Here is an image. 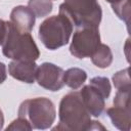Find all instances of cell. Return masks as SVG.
I'll return each mask as SVG.
<instances>
[{
  "label": "cell",
  "instance_id": "1",
  "mask_svg": "<svg viewBox=\"0 0 131 131\" xmlns=\"http://www.w3.org/2000/svg\"><path fill=\"white\" fill-rule=\"evenodd\" d=\"M91 115L83 103L80 92L72 91L66 94L60 102L58 110L59 123L53 130L62 131H83L89 130Z\"/></svg>",
  "mask_w": 131,
  "mask_h": 131
},
{
  "label": "cell",
  "instance_id": "2",
  "mask_svg": "<svg viewBox=\"0 0 131 131\" xmlns=\"http://www.w3.org/2000/svg\"><path fill=\"white\" fill-rule=\"evenodd\" d=\"M59 13L66 15L76 29L98 28L102 10L97 0H64L59 5Z\"/></svg>",
  "mask_w": 131,
  "mask_h": 131
},
{
  "label": "cell",
  "instance_id": "3",
  "mask_svg": "<svg viewBox=\"0 0 131 131\" xmlns=\"http://www.w3.org/2000/svg\"><path fill=\"white\" fill-rule=\"evenodd\" d=\"M2 53L13 60L35 61L40 56V51L31 33L19 32L11 21H8V31L3 42Z\"/></svg>",
  "mask_w": 131,
  "mask_h": 131
},
{
  "label": "cell",
  "instance_id": "4",
  "mask_svg": "<svg viewBox=\"0 0 131 131\" xmlns=\"http://www.w3.org/2000/svg\"><path fill=\"white\" fill-rule=\"evenodd\" d=\"M18 117L29 121L33 129L45 130L52 126L56 117L54 103L46 97H36L23 101L18 107Z\"/></svg>",
  "mask_w": 131,
  "mask_h": 131
},
{
  "label": "cell",
  "instance_id": "5",
  "mask_svg": "<svg viewBox=\"0 0 131 131\" xmlns=\"http://www.w3.org/2000/svg\"><path fill=\"white\" fill-rule=\"evenodd\" d=\"M73 24L63 14L46 18L39 27V39L49 50H56L70 41L73 32Z\"/></svg>",
  "mask_w": 131,
  "mask_h": 131
},
{
  "label": "cell",
  "instance_id": "6",
  "mask_svg": "<svg viewBox=\"0 0 131 131\" xmlns=\"http://www.w3.org/2000/svg\"><path fill=\"white\" fill-rule=\"evenodd\" d=\"M99 44L100 34L98 28H78L72 38L70 52L73 56L80 59L90 57Z\"/></svg>",
  "mask_w": 131,
  "mask_h": 131
},
{
  "label": "cell",
  "instance_id": "7",
  "mask_svg": "<svg viewBox=\"0 0 131 131\" xmlns=\"http://www.w3.org/2000/svg\"><path fill=\"white\" fill-rule=\"evenodd\" d=\"M64 71L51 62H43L37 69L36 80L44 89L50 91H58L64 86Z\"/></svg>",
  "mask_w": 131,
  "mask_h": 131
},
{
  "label": "cell",
  "instance_id": "8",
  "mask_svg": "<svg viewBox=\"0 0 131 131\" xmlns=\"http://www.w3.org/2000/svg\"><path fill=\"white\" fill-rule=\"evenodd\" d=\"M83 103L89 114L93 117H99L105 107V96L96 87L91 84L85 85L80 90Z\"/></svg>",
  "mask_w": 131,
  "mask_h": 131
},
{
  "label": "cell",
  "instance_id": "9",
  "mask_svg": "<svg viewBox=\"0 0 131 131\" xmlns=\"http://www.w3.org/2000/svg\"><path fill=\"white\" fill-rule=\"evenodd\" d=\"M38 66L35 61L29 60H13L8 64L9 75L21 82L32 84L36 80Z\"/></svg>",
  "mask_w": 131,
  "mask_h": 131
},
{
  "label": "cell",
  "instance_id": "10",
  "mask_svg": "<svg viewBox=\"0 0 131 131\" xmlns=\"http://www.w3.org/2000/svg\"><path fill=\"white\" fill-rule=\"evenodd\" d=\"M36 16L28 6H15L10 12L11 24L21 33H30L35 25Z\"/></svg>",
  "mask_w": 131,
  "mask_h": 131
},
{
  "label": "cell",
  "instance_id": "11",
  "mask_svg": "<svg viewBox=\"0 0 131 131\" xmlns=\"http://www.w3.org/2000/svg\"><path fill=\"white\" fill-rule=\"evenodd\" d=\"M130 104L117 105L106 110V115L110 117L113 125L122 131H129L131 128V117H130Z\"/></svg>",
  "mask_w": 131,
  "mask_h": 131
},
{
  "label": "cell",
  "instance_id": "12",
  "mask_svg": "<svg viewBox=\"0 0 131 131\" xmlns=\"http://www.w3.org/2000/svg\"><path fill=\"white\" fill-rule=\"evenodd\" d=\"M87 79V73L80 68H71L67 70L63 74V82L64 85L70 88L77 90L85 83Z\"/></svg>",
  "mask_w": 131,
  "mask_h": 131
},
{
  "label": "cell",
  "instance_id": "13",
  "mask_svg": "<svg viewBox=\"0 0 131 131\" xmlns=\"http://www.w3.org/2000/svg\"><path fill=\"white\" fill-rule=\"evenodd\" d=\"M91 61L97 68L105 69L111 66L113 62V53L111 48L106 44L100 43L99 46L95 49V51L91 54Z\"/></svg>",
  "mask_w": 131,
  "mask_h": 131
},
{
  "label": "cell",
  "instance_id": "14",
  "mask_svg": "<svg viewBox=\"0 0 131 131\" xmlns=\"http://www.w3.org/2000/svg\"><path fill=\"white\" fill-rule=\"evenodd\" d=\"M28 7L36 17H44L52 11L53 4L51 0H29Z\"/></svg>",
  "mask_w": 131,
  "mask_h": 131
},
{
  "label": "cell",
  "instance_id": "15",
  "mask_svg": "<svg viewBox=\"0 0 131 131\" xmlns=\"http://www.w3.org/2000/svg\"><path fill=\"white\" fill-rule=\"evenodd\" d=\"M111 5L117 16L120 19L124 20L126 25H129V18H130L129 0H116L115 2L111 3Z\"/></svg>",
  "mask_w": 131,
  "mask_h": 131
},
{
  "label": "cell",
  "instance_id": "16",
  "mask_svg": "<svg viewBox=\"0 0 131 131\" xmlns=\"http://www.w3.org/2000/svg\"><path fill=\"white\" fill-rule=\"evenodd\" d=\"M113 83L117 90H126L130 89V76L129 68L117 72L113 76Z\"/></svg>",
  "mask_w": 131,
  "mask_h": 131
},
{
  "label": "cell",
  "instance_id": "17",
  "mask_svg": "<svg viewBox=\"0 0 131 131\" xmlns=\"http://www.w3.org/2000/svg\"><path fill=\"white\" fill-rule=\"evenodd\" d=\"M91 85H93L94 87H96L100 92H102V94L105 96V98L107 99L110 94H111V90H112V86L110 83V80L106 77H94L90 80Z\"/></svg>",
  "mask_w": 131,
  "mask_h": 131
},
{
  "label": "cell",
  "instance_id": "18",
  "mask_svg": "<svg viewBox=\"0 0 131 131\" xmlns=\"http://www.w3.org/2000/svg\"><path fill=\"white\" fill-rule=\"evenodd\" d=\"M33 127L31 126V124L29 123L28 120H26L25 118L18 117L17 119H15L14 121H12L10 123V125L7 126L6 130H32Z\"/></svg>",
  "mask_w": 131,
  "mask_h": 131
},
{
  "label": "cell",
  "instance_id": "19",
  "mask_svg": "<svg viewBox=\"0 0 131 131\" xmlns=\"http://www.w3.org/2000/svg\"><path fill=\"white\" fill-rule=\"evenodd\" d=\"M7 31H8V21H5L0 18V45L3 44L7 35Z\"/></svg>",
  "mask_w": 131,
  "mask_h": 131
},
{
  "label": "cell",
  "instance_id": "20",
  "mask_svg": "<svg viewBox=\"0 0 131 131\" xmlns=\"http://www.w3.org/2000/svg\"><path fill=\"white\" fill-rule=\"evenodd\" d=\"M7 78V74H6V66L5 63L0 61V84H2Z\"/></svg>",
  "mask_w": 131,
  "mask_h": 131
},
{
  "label": "cell",
  "instance_id": "21",
  "mask_svg": "<svg viewBox=\"0 0 131 131\" xmlns=\"http://www.w3.org/2000/svg\"><path fill=\"white\" fill-rule=\"evenodd\" d=\"M96 129H102V130H104V127L102 125H100V123L97 122V121H91L90 126H89V130H96Z\"/></svg>",
  "mask_w": 131,
  "mask_h": 131
},
{
  "label": "cell",
  "instance_id": "22",
  "mask_svg": "<svg viewBox=\"0 0 131 131\" xmlns=\"http://www.w3.org/2000/svg\"><path fill=\"white\" fill-rule=\"evenodd\" d=\"M3 124H4V116H3V113H2V111L0 108V130H2Z\"/></svg>",
  "mask_w": 131,
  "mask_h": 131
},
{
  "label": "cell",
  "instance_id": "23",
  "mask_svg": "<svg viewBox=\"0 0 131 131\" xmlns=\"http://www.w3.org/2000/svg\"><path fill=\"white\" fill-rule=\"evenodd\" d=\"M106 1H107V2H108V3L111 4V3H113V2H115L116 0H106Z\"/></svg>",
  "mask_w": 131,
  "mask_h": 131
}]
</instances>
